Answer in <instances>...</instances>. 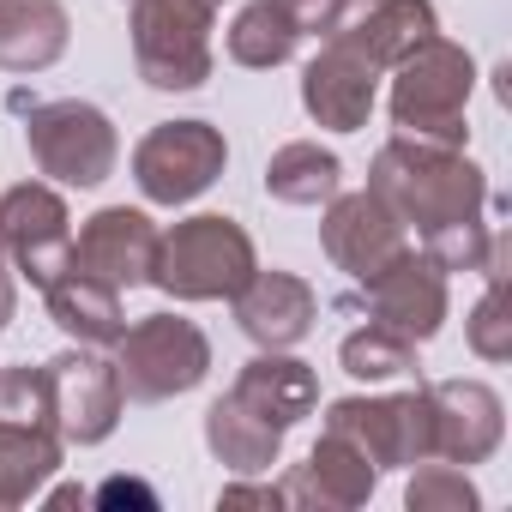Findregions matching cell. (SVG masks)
I'll list each match as a JSON object with an SVG mask.
<instances>
[{
  "label": "cell",
  "instance_id": "obj_2",
  "mask_svg": "<svg viewBox=\"0 0 512 512\" xmlns=\"http://www.w3.org/2000/svg\"><path fill=\"white\" fill-rule=\"evenodd\" d=\"M253 272H260V253H253V235L235 217L205 211L157 235L151 284L175 302H229Z\"/></svg>",
  "mask_w": 512,
  "mask_h": 512
},
{
  "label": "cell",
  "instance_id": "obj_34",
  "mask_svg": "<svg viewBox=\"0 0 512 512\" xmlns=\"http://www.w3.org/2000/svg\"><path fill=\"white\" fill-rule=\"evenodd\" d=\"M19 314V290H13V266H7V247H0V326H13Z\"/></svg>",
  "mask_w": 512,
  "mask_h": 512
},
{
  "label": "cell",
  "instance_id": "obj_6",
  "mask_svg": "<svg viewBox=\"0 0 512 512\" xmlns=\"http://www.w3.org/2000/svg\"><path fill=\"white\" fill-rule=\"evenodd\" d=\"M25 145L37 157V169L61 187H103L121 163V139L115 121L97 103L61 97V103H37L25 115Z\"/></svg>",
  "mask_w": 512,
  "mask_h": 512
},
{
  "label": "cell",
  "instance_id": "obj_35",
  "mask_svg": "<svg viewBox=\"0 0 512 512\" xmlns=\"http://www.w3.org/2000/svg\"><path fill=\"white\" fill-rule=\"evenodd\" d=\"M85 500H91L85 488H55V494H49V506H85Z\"/></svg>",
  "mask_w": 512,
  "mask_h": 512
},
{
  "label": "cell",
  "instance_id": "obj_10",
  "mask_svg": "<svg viewBox=\"0 0 512 512\" xmlns=\"http://www.w3.org/2000/svg\"><path fill=\"white\" fill-rule=\"evenodd\" d=\"M43 374H49V422H55L61 446H97L115 434L121 404H127L115 362H103L91 344H79V350L43 362Z\"/></svg>",
  "mask_w": 512,
  "mask_h": 512
},
{
  "label": "cell",
  "instance_id": "obj_16",
  "mask_svg": "<svg viewBox=\"0 0 512 512\" xmlns=\"http://www.w3.org/2000/svg\"><path fill=\"white\" fill-rule=\"evenodd\" d=\"M229 302H235V326L260 350H296L320 320V296L296 272H253Z\"/></svg>",
  "mask_w": 512,
  "mask_h": 512
},
{
  "label": "cell",
  "instance_id": "obj_15",
  "mask_svg": "<svg viewBox=\"0 0 512 512\" xmlns=\"http://www.w3.org/2000/svg\"><path fill=\"white\" fill-rule=\"evenodd\" d=\"M380 67L374 61H362L350 43H338V37H326V49L308 61V73H302V109L320 121V127H332V133H362L368 127V115H374V91H380Z\"/></svg>",
  "mask_w": 512,
  "mask_h": 512
},
{
  "label": "cell",
  "instance_id": "obj_25",
  "mask_svg": "<svg viewBox=\"0 0 512 512\" xmlns=\"http://www.w3.org/2000/svg\"><path fill=\"white\" fill-rule=\"evenodd\" d=\"M296 49H302V31H296V19L278 7V0H253V7H241L235 25H229V61H235V67L272 73V67H284Z\"/></svg>",
  "mask_w": 512,
  "mask_h": 512
},
{
  "label": "cell",
  "instance_id": "obj_30",
  "mask_svg": "<svg viewBox=\"0 0 512 512\" xmlns=\"http://www.w3.org/2000/svg\"><path fill=\"white\" fill-rule=\"evenodd\" d=\"M0 416L7 422H49V374L43 368H0Z\"/></svg>",
  "mask_w": 512,
  "mask_h": 512
},
{
  "label": "cell",
  "instance_id": "obj_28",
  "mask_svg": "<svg viewBox=\"0 0 512 512\" xmlns=\"http://www.w3.org/2000/svg\"><path fill=\"white\" fill-rule=\"evenodd\" d=\"M410 470H416V464H410ZM404 506H410V512H476V482L464 476V464L422 458V470H416L410 488H404Z\"/></svg>",
  "mask_w": 512,
  "mask_h": 512
},
{
  "label": "cell",
  "instance_id": "obj_11",
  "mask_svg": "<svg viewBox=\"0 0 512 512\" xmlns=\"http://www.w3.org/2000/svg\"><path fill=\"white\" fill-rule=\"evenodd\" d=\"M356 308H368L374 326H386V332H398L410 344H428L446 326V272L428 260V253L404 247L374 278H362Z\"/></svg>",
  "mask_w": 512,
  "mask_h": 512
},
{
  "label": "cell",
  "instance_id": "obj_29",
  "mask_svg": "<svg viewBox=\"0 0 512 512\" xmlns=\"http://www.w3.org/2000/svg\"><path fill=\"white\" fill-rule=\"evenodd\" d=\"M422 253L440 266V272H482L488 266V253H494V229L482 217L470 223H446L434 235H422Z\"/></svg>",
  "mask_w": 512,
  "mask_h": 512
},
{
  "label": "cell",
  "instance_id": "obj_32",
  "mask_svg": "<svg viewBox=\"0 0 512 512\" xmlns=\"http://www.w3.org/2000/svg\"><path fill=\"white\" fill-rule=\"evenodd\" d=\"M91 500H97V506H157V494H151L145 482H133V476H109Z\"/></svg>",
  "mask_w": 512,
  "mask_h": 512
},
{
  "label": "cell",
  "instance_id": "obj_8",
  "mask_svg": "<svg viewBox=\"0 0 512 512\" xmlns=\"http://www.w3.org/2000/svg\"><path fill=\"white\" fill-rule=\"evenodd\" d=\"M229 163V145L211 121H163L133 145V181L151 205L199 199Z\"/></svg>",
  "mask_w": 512,
  "mask_h": 512
},
{
  "label": "cell",
  "instance_id": "obj_5",
  "mask_svg": "<svg viewBox=\"0 0 512 512\" xmlns=\"http://www.w3.org/2000/svg\"><path fill=\"white\" fill-rule=\"evenodd\" d=\"M115 374L133 404H163L211 374V338L181 314H145L115 338Z\"/></svg>",
  "mask_w": 512,
  "mask_h": 512
},
{
  "label": "cell",
  "instance_id": "obj_3",
  "mask_svg": "<svg viewBox=\"0 0 512 512\" xmlns=\"http://www.w3.org/2000/svg\"><path fill=\"white\" fill-rule=\"evenodd\" d=\"M470 91H476V61L464 43H446L440 31L428 43H416L398 67H392V121L398 133L434 139V145H458L470 139Z\"/></svg>",
  "mask_w": 512,
  "mask_h": 512
},
{
  "label": "cell",
  "instance_id": "obj_14",
  "mask_svg": "<svg viewBox=\"0 0 512 512\" xmlns=\"http://www.w3.org/2000/svg\"><path fill=\"white\" fill-rule=\"evenodd\" d=\"M428 422H434V458L482 464L500 452L506 404L482 380H440V386H428Z\"/></svg>",
  "mask_w": 512,
  "mask_h": 512
},
{
  "label": "cell",
  "instance_id": "obj_33",
  "mask_svg": "<svg viewBox=\"0 0 512 512\" xmlns=\"http://www.w3.org/2000/svg\"><path fill=\"white\" fill-rule=\"evenodd\" d=\"M217 506H284V488L278 482H229L217 494Z\"/></svg>",
  "mask_w": 512,
  "mask_h": 512
},
{
  "label": "cell",
  "instance_id": "obj_26",
  "mask_svg": "<svg viewBox=\"0 0 512 512\" xmlns=\"http://www.w3.org/2000/svg\"><path fill=\"white\" fill-rule=\"evenodd\" d=\"M506 272H512V247L494 235V253H488V266H482V278H488V290H482V302L470 308V350L482 356V362H506L512 356V314H506Z\"/></svg>",
  "mask_w": 512,
  "mask_h": 512
},
{
  "label": "cell",
  "instance_id": "obj_23",
  "mask_svg": "<svg viewBox=\"0 0 512 512\" xmlns=\"http://www.w3.org/2000/svg\"><path fill=\"white\" fill-rule=\"evenodd\" d=\"M55 470H61V434L55 428L0 416V512L37 500Z\"/></svg>",
  "mask_w": 512,
  "mask_h": 512
},
{
  "label": "cell",
  "instance_id": "obj_21",
  "mask_svg": "<svg viewBox=\"0 0 512 512\" xmlns=\"http://www.w3.org/2000/svg\"><path fill=\"white\" fill-rule=\"evenodd\" d=\"M205 446L217 464H229L235 476H260L278 464L284 452V428H272L260 410H247L235 392H223L211 410H205Z\"/></svg>",
  "mask_w": 512,
  "mask_h": 512
},
{
  "label": "cell",
  "instance_id": "obj_12",
  "mask_svg": "<svg viewBox=\"0 0 512 512\" xmlns=\"http://www.w3.org/2000/svg\"><path fill=\"white\" fill-rule=\"evenodd\" d=\"M320 247H326V260L344 272V278H374L392 253H404L410 247V229H404V217L374 193V187H362V193H332L326 199V217H320Z\"/></svg>",
  "mask_w": 512,
  "mask_h": 512
},
{
  "label": "cell",
  "instance_id": "obj_9",
  "mask_svg": "<svg viewBox=\"0 0 512 512\" xmlns=\"http://www.w3.org/2000/svg\"><path fill=\"white\" fill-rule=\"evenodd\" d=\"M0 247L7 266L19 278H31L37 290H49L67 266H73V217L67 199L43 181H19L0 193Z\"/></svg>",
  "mask_w": 512,
  "mask_h": 512
},
{
  "label": "cell",
  "instance_id": "obj_19",
  "mask_svg": "<svg viewBox=\"0 0 512 512\" xmlns=\"http://www.w3.org/2000/svg\"><path fill=\"white\" fill-rule=\"evenodd\" d=\"M247 410H260L272 428H296L302 416H314V404H320V380H314V368L308 362H296V356H284V350H260L241 374H235V386H229Z\"/></svg>",
  "mask_w": 512,
  "mask_h": 512
},
{
  "label": "cell",
  "instance_id": "obj_13",
  "mask_svg": "<svg viewBox=\"0 0 512 512\" xmlns=\"http://www.w3.org/2000/svg\"><path fill=\"white\" fill-rule=\"evenodd\" d=\"M157 223L133 205H103L97 217H85V229L73 235V272L109 284V290H139L151 284V260H157Z\"/></svg>",
  "mask_w": 512,
  "mask_h": 512
},
{
  "label": "cell",
  "instance_id": "obj_4",
  "mask_svg": "<svg viewBox=\"0 0 512 512\" xmlns=\"http://www.w3.org/2000/svg\"><path fill=\"white\" fill-rule=\"evenodd\" d=\"M223 0H133V61L151 91H199L211 79V25Z\"/></svg>",
  "mask_w": 512,
  "mask_h": 512
},
{
  "label": "cell",
  "instance_id": "obj_17",
  "mask_svg": "<svg viewBox=\"0 0 512 512\" xmlns=\"http://www.w3.org/2000/svg\"><path fill=\"white\" fill-rule=\"evenodd\" d=\"M434 31H440V19H434L428 0H350L344 19H338L326 37L350 43L362 61H374L380 73H392V67H398L416 43H428Z\"/></svg>",
  "mask_w": 512,
  "mask_h": 512
},
{
  "label": "cell",
  "instance_id": "obj_7",
  "mask_svg": "<svg viewBox=\"0 0 512 512\" xmlns=\"http://www.w3.org/2000/svg\"><path fill=\"white\" fill-rule=\"evenodd\" d=\"M326 434L350 440L374 470H404L434 458V422H428V386L398 398H338L326 410Z\"/></svg>",
  "mask_w": 512,
  "mask_h": 512
},
{
  "label": "cell",
  "instance_id": "obj_20",
  "mask_svg": "<svg viewBox=\"0 0 512 512\" xmlns=\"http://www.w3.org/2000/svg\"><path fill=\"white\" fill-rule=\"evenodd\" d=\"M73 19L61 0H0V73H43L67 55Z\"/></svg>",
  "mask_w": 512,
  "mask_h": 512
},
{
  "label": "cell",
  "instance_id": "obj_1",
  "mask_svg": "<svg viewBox=\"0 0 512 512\" xmlns=\"http://www.w3.org/2000/svg\"><path fill=\"white\" fill-rule=\"evenodd\" d=\"M368 187L404 217V229L416 235H434L446 223H470L482 217L488 205V181L482 169L458 151V145H434V139H416V133H398L374 151V169H368Z\"/></svg>",
  "mask_w": 512,
  "mask_h": 512
},
{
  "label": "cell",
  "instance_id": "obj_31",
  "mask_svg": "<svg viewBox=\"0 0 512 512\" xmlns=\"http://www.w3.org/2000/svg\"><path fill=\"white\" fill-rule=\"evenodd\" d=\"M278 7L296 19V31H302V37H326V31L344 19L350 0H278Z\"/></svg>",
  "mask_w": 512,
  "mask_h": 512
},
{
  "label": "cell",
  "instance_id": "obj_24",
  "mask_svg": "<svg viewBox=\"0 0 512 512\" xmlns=\"http://www.w3.org/2000/svg\"><path fill=\"white\" fill-rule=\"evenodd\" d=\"M338 187H344V163H338V151H326L314 139H290L266 163V193L278 205H326Z\"/></svg>",
  "mask_w": 512,
  "mask_h": 512
},
{
  "label": "cell",
  "instance_id": "obj_22",
  "mask_svg": "<svg viewBox=\"0 0 512 512\" xmlns=\"http://www.w3.org/2000/svg\"><path fill=\"white\" fill-rule=\"evenodd\" d=\"M49 320L67 332V338H79V344H91V350H109L121 332H127V320H121V290H109V284H97V278H85V272H61L49 290Z\"/></svg>",
  "mask_w": 512,
  "mask_h": 512
},
{
  "label": "cell",
  "instance_id": "obj_27",
  "mask_svg": "<svg viewBox=\"0 0 512 512\" xmlns=\"http://www.w3.org/2000/svg\"><path fill=\"white\" fill-rule=\"evenodd\" d=\"M338 362H344L350 380H398V374L416 368V344L386 332V326H362L338 344Z\"/></svg>",
  "mask_w": 512,
  "mask_h": 512
},
{
  "label": "cell",
  "instance_id": "obj_18",
  "mask_svg": "<svg viewBox=\"0 0 512 512\" xmlns=\"http://www.w3.org/2000/svg\"><path fill=\"white\" fill-rule=\"evenodd\" d=\"M380 470L338 434H320V446L308 452V464H296L278 488H284V506H326V512H350V506H368Z\"/></svg>",
  "mask_w": 512,
  "mask_h": 512
}]
</instances>
